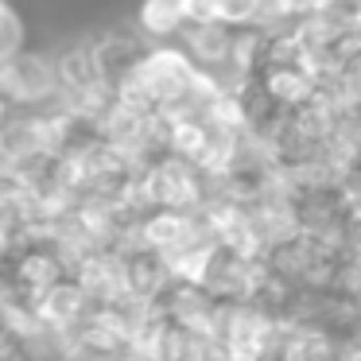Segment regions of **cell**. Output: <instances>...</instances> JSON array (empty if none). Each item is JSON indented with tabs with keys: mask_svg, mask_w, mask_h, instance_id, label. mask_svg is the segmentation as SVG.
Returning a JSON list of instances; mask_svg holds the SVG:
<instances>
[{
	"mask_svg": "<svg viewBox=\"0 0 361 361\" xmlns=\"http://www.w3.org/2000/svg\"><path fill=\"white\" fill-rule=\"evenodd\" d=\"M133 74H136L140 90L148 94V102L156 105L159 113H179V109H187L190 90H195V82H198L195 59H190L175 39H167V43H148Z\"/></svg>",
	"mask_w": 361,
	"mask_h": 361,
	"instance_id": "1",
	"label": "cell"
},
{
	"mask_svg": "<svg viewBox=\"0 0 361 361\" xmlns=\"http://www.w3.org/2000/svg\"><path fill=\"white\" fill-rule=\"evenodd\" d=\"M0 94H8L16 109H51L63 102V74L55 51L27 47L12 63L0 66Z\"/></svg>",
	"mask_w": 361,
	"mask_h": 361,
	"instance_id": "2",
	"label": "cell"
},
{
	"mask_svg": "<svg viewBox=\"0 0 361 361\" xmlns=\"http://www.w3.org/2000/svg\"><path fill=\"white\" fill-rule=\"evenodd\" d=\"M74 280L90 291L94 303H125L128 299V268L121 249H94L71 268Z\"/></svg>",
	"mask_w": 361,
	"mask_h": 361,
	"instance_id": "3",
	"label": "cell"
},
{
	"mask_svg": "<svg viewBox=\"0 0 361 361\" xmlns=\"http://www.w3.org/2000/svg\"><path fill=\"white\" fill-rule=\"evenodd\" d=\"M86 39H90V55H94L97 74L109 86H117L125 74H133L140 55H144V47H148V39L136 27H105V32L86 35Z\"/></svg>",
	"mask_w": 361,
	"mask_h": 361,
	"instance_id": "4",
	"label": "cell"
},
{
	"mask_svg": "<svg viewBox=\"0 0 361 361\" xmlns=\"http://www.w3.org/2000/svg\"><path fill=\"white\" fill-rule=\"evenodd\" d=\"M90 311H94V299H90V291L82 288L78 280H74V272L35 295V314H39V322L63 330V334H74V330L86 322Z\"/></svg>",
	"mask_w": 361,
	"mask_h": 361,
	"instance_id": "5",
	"label": "cell"
},
{
	"mask_svg": "<svg viewBox=\"0 0 361 361\" xmlns=\"http://www.w3.org/2000/svg\"><path fill=\"white\" fill-rule=\"evenodd\" d=\"M187 24H190V0H140L133 16V27L148 43L179 39V32Z\"/></svg>",
	"mask_w": 361,
	"mask_h": 361,
	"instance_id": "6",
	"label": "cell"
},
{
	"mask_svg": "<svg viewBox=\"0 0 361 361\" xmlns=\"http://www.w3.org/2000/svg\"><path fill=\"white\" fill-rule=\"evenodd\" d=\"M27 47H32L27 16L12 4V0H4V4H0V66L12 63L16 55H24Z\"/></svg>",
	"mask_w": 361,
	"mask_h": 361,
	"instance_id": "7",
	"label": "cell"
},
{
	"mask_svg": "<svg viewBox=\"0 0 361 361\" xmlns=\"http://www.w3.org/2000/svg\"><path fill=\"white\" fill-rule=\"evenodd\" d=\"M16 245H20V233L8 226V221H0V268L8 264V257L16 252Z\"/></svg>",
	"mask_w": 361,
	"mask_h": 361,
	"instance_id": "8",
	"label": "cell"
},
{
	"mask_svg": "<svg viewBox=\"0 0 361 361\" xmlns=\"http://www.w3.org/2000/svg\"><path fill=\"white\" fill-rule=\"evenodd\" d=\"M16 113H20V109L12 105V97H8V94H0V128L8 125V121L16 117Z\"/></svg>",
	"mask_w": 361,
	"mask_h": 361,
	"instance_id": "9",
	"label": "cell"
},
{
	"mask_svg": "<svg viewBox=\"0 0 361 361\" xmlns=\"http://www.w3.org/2000/svg\"><path fill=\"white\" fill-rule=\"evenodd\" d=\"M0 4H4V0H0Z\"/></svg>",
	"mask_w": 361,
	"mask_h": 361,
	"instance_id": "10",
	"label": "cell"
}]
</instances>
